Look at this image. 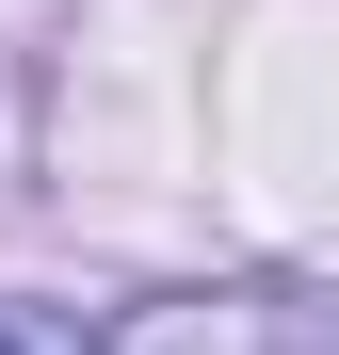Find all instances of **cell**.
<instances>
[{
	"mask_svg": "<svg viewBox=\"0 0 339 355\" xmlns=\"http://www.w3.org/2000/svg\"><path fill=\"white\" fill-rule=\"evenodd\" d=\"M97 355H339V291H178L130 307Z\"/></svg>",
	"mask_w": 339,
	"mask_h": 355,
	"instance_id": "6da1fadb",
	"label": "cell"
},
{
	"mask_svg": "<svg viewBox=\"0 0 339 355\" xmlns=\"http://www.w3.org/2000/svg\"><path fill=\"white\" fill-rule=\"evenodd\" d=\"M0 355H97L81 307H0Z\"/></svg>",
	"mask_w": 339,
	"mask_h": 355,
	"instance_id": "7a4b0ae2",
	"label": "cell"
}]
</instances>
